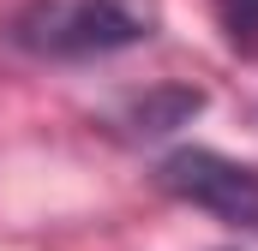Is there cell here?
<instances>
[{
    "mask_svg": "<svg viewBox=\"0 0 258 251\" xmlns=\"http://www.w3.org/2000/svg\"><path fill=\"white\" fill-rule=\"evenodd\" d=\"M150 36V12L132 0H24L6 18V42L36 60H96Z\"/></svg>",
    "mask_w": 258,
    "mask_h": 251,
    "instance_id": "cell-1",
    "label": "cell"
},
{
    "mask_svg": "<svg viewBox=\"0 0 258 251\" xmlns=\"http://www.w3.org/2000/svg\"><path fill=\"white\" fill-rule=\"evenodd\" d=\"M216 18H222L234 54H258V0H216Z\"/></svg>",
    "mask_w": 258,
    "mask_h": 251,
    "instance_id": "cell-4",
    "label": "cell"
},
{
    "mask_svg": "<svg viewBox=\"0 0 258 251\" xmlns=\"http://www.w3.org/2000/svg\"><path fill=\"white\" fill-rule=\"evenodd\" d=\"M204 108V96L198 90H150L144 102H132V132H144V138H156V132H174V126H186Z\"/></svg>",
    "mask_w": 258,
    "mask_h": 251,
    "instance_id": "cell-3",
    "label": "cell"
},
{
    "mask_svg": "<svg viewBox=\"0 0 258 251\" xmlns=\"http://www.w3.org/2000/svg\"><path fill=\"white\" fill-rule=\"evenodd\" d=\"M156 180L180 203H192V209L228 221V227L258 233V174L252 168H240V162H228L216 150H174V156H162Z\"/></svg>",
    "mask_w": 258,
    "mask_h": 251,
    "instance_id": "cell-2",
    "label": "cell"
}]
</instances>
